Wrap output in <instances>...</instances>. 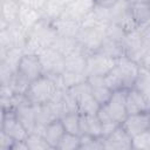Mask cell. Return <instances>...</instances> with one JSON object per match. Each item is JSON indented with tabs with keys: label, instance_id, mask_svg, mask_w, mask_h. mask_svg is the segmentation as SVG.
<instances>
[{
	"label": "cell",
	"instance_id": "cell-1",
	"mask_svg": "<svg viewBox=\"0 0 150 150\" xmlns=\"http://www.w3.org/2000/svg\"><path fill=\"white\" fill-rule=\"evenodd\" d=\"M59 89H61L60 82L55 77L43 74L29 84L25 95L33 105H41L48 103Z\"/></svg>",
	"mask_w": 150,
	"mask_h": 150
},
{
	"label": "cell",
	"instance_id": "cell-2",
	"mask_svg": "<svg viewBox=\"0 0 150 150\" xmlns=\"http://www.w3.org/2000/svg\"><path fill=\"white\" fill-rule=\"evenodd\" d=\"M128 89H121L112 93L110 100L100 107L97 116L101 122L114 121L118 124H122L128 116L125 107V94Z\"/></svg>",
	"mask_w": 150,
	"mask_h": 150
},
{
	"label": "cell",
	"instance_id": "cell-3",
	"mask_svg": "<svg viewBox=\"0 0 150 150\" xmlns=\"http://www.w3.org/2000/svg\"><path fill=\"white\" fill-rule=\"evenodd\" d=\"M67 89L75 97L77 103V111L80 114H91V115L97 114L101 105L93 96L90 86L87 82V80Z\"/></svg>",
	"mask_w": 150,
	"mask_h": 150
},
{
	"label": "cell",
	"instance_id": "cell-4",
	"mask_svg": "<svg viewBox=\"0 0 150 150\" xmlns=\"http://www.w3.org/2000/svg\"><path fill=\"white\" fill-rule=\"evenodd\" d=\"M15 70L20 73L22 76H25L27 80H29L30 82H33L34 80L39 79L45 74L40 55L35 53L22 54L18 60Z\"/></svg>",
	"mask_w": 150,
	"mask_h": 150
},
{
	"label": "cell",
	"instance_id": "cell-5",
	"mask_svg": "<svg viewBox=\"0 0 150 150\" xmlns=\"http://www.w3.org/2000/svg\"><path fill=\"white\" fill-rule=\"evenodd\" d=\"M117 59L109 57L104 54L98 52H94L87 55V63H86V75H97L104 76L110 69L115 67Z\"/></svg>",
	"mask_w": 150,
	"mask_h": 150
},
{
	"label": "cell",
	"instance_id": "cell-6",
	"mask_svg": "<svg viewBox=\"0 0 150 150\" xmlns=\"http://www.w3.org/2000/svg\"><path fill=\"white\" fill-rule=\"evenodd\" d=\"M1 131L6 132L14 141H26L29 132L16 117L14 110H2Z\"/></svg>",
	"mask_w": 150,
	"mask_h": 150
},
{
	"label": "cell",
	"instance_id": "cell-7",
	"mask_svg": "<svg viewBox=\"0 0 150 150\" xmlns=\"http://www.w3.org/2000/svg\"><path fill=\"white\" fill-rule=\"evenodd\" d=\"M103 148L112 150H128L132 149V138L120 124L112 132L103 137Z\"/></svg>",
	"mask_w": 150,
	"mask_h": 150
},
{
	"label": "cell",
	"instance_id": "cell-8",
	"mask_svg": "<svg viewBox=\"0 0 150 150\" xmlns=\"http://www.w3.org/2000/svg\"><path fill=\"white\" fill-rule=\"evenodd\" d=\"M122 127L131 136V138L141 135L150 128V111L128 115L127 118L123 121Z\"/></svg>",
	"mask_w": 150,
	"mask_h": 150
},
{
	"label": "cell",
	"instance_id": "cell-9",
	"mask_svg": "<svg viewBox=\"0 0 150 150\" xmlns=\"http://www.w3.org/2000/svg\"><path fill=\"white\" fill-rule=\"evenodd\" d=\"M87 82L90 86L93 96L100 103V105L105 104L110 100V97H111L114 91L105 84L103 76L89 75V76H87Z\"/></svg>",
	"mask_w": 150,
	"mask_h": 150
},
{
	"label": "cell",
	"instance_id": "cell-10",
	"mask_svg": "<svg viewBox=\"0 0 150 150\" xmlns=\"http://www.w3.org/2000/svg\"><path fill=\"white\" fill-rule=\"evenodd\" d=\"M125 107L128 115L131 114H138L143 111H149L148 103L144 98V96L138 91L136 88H130L127 90L125 94Z\"/></svg>",
	"mask_w": 150,
	"mask_h": 150
},
{
	"label": "cell",
	"instance_id": "cell-11",
	"mask_svg": "<svg viewBox=\"0 0 150 150\" xmlns=\"http://www.w3.org/2000/svg\"><path fill=\"white\" fill-rule=\"evenodd\" d=\"M80 132L95 137L102 136V124L97 114H80Z\"/></svg>",
	"mask_w": 150,
	"mask_h": 150
},
{
	"label": "cell",
	"instance_id": "cell-12",
	"mask_svg": "<svg viewBox=\"0 0 150 150\" xmlns=\"http://www.w3.org/2000/svg\"><path fill=\"white\" fill-rule=\"evenodd\" d=\"M15 115L16 117L20 120V122L25 125V128L28 130V132H33L34 128H35V108L34 105L28 101L25 103H21L20 105H18L15 109Z\"/></svg>",
	"mask_w": 150,
	"mask_h": 150
},
{
	"label": "cell",
	"instance_id": "cell-13",
	"mask_svg": "<svg viewBox=\"0 0 150 150\" xmlns=\"http://www.w3.org/2000/svg\"><path fill=\"white\" fill-rule=\"evenodd\" d=\"M64 134H66V130L63 128L61 118H56L46 125L43 131V137L53 149H56Z\"/></svg>",
	"mask_w": 150,
	"mask_h": 150
},
{
	"label": "cell",
	"instance_id": "cell-14",
	"mask_svg": "<svg viewBox=\"0 0 150 150\" xmlns=\"http://www.w3.org/2000/svg\"><path fill=\"white\" fill-rule=\"evenodd\" d=\"M134 88L141 91V94L144 96L150 111V71L148 70V68L139 67L138 75L134 83Z\"/></svg>",
	"mask_w": 150,
	"mask_h": 150
},
{
	"label": "cell",
	"instance_id": "cell-15",
	"mask_svg": "<svg viewBox=\"0 0 150 150\" xmlns=\"http://www.w3.org/2000/svg\"><path fill=\"white\" fill-rule=\"evenodd\" d=\"M130 14L135 23L142 26L150 20V2H141V4H130L129 6Z\"/></svg>",
	"mask_w": 150,
	"mask_h": 150
},
{
	"label": "cell",
	"instance_id": "cell-16",
	"mask_svg": "<svg viewBox=\"0 0 150 150\" xmlns=\"http://www.w3.org/2000/svg\"><path fill=\"white\" fill-rule=\"evenodd\" d=\"M61 122L63 124V128L66 132L81 135L80 132V112H67L61 117Z\"/></svg>",
	"mask_w": 150,
	"mask_h": 150
},
{
	"label": "cell",
	"instance_id": "cell-17",
	"mask_svg": "<svg viewBox=\"0 0 150 150\" xmlns=\"http://www.w3.org/2000/svg\"><path fill=\"white\" fill-rule=\"evenodd\" d=\"M80 144H81V135L66 132L63 135V137L61 138L56 149H59V150H76V149H80Z\"/></svg>",
	"mask_w": 150,
	"mask_h": 150
},
{
	"label": "cell",
	"instance_id": "cell-18",
	"mask_svg": "<svg viewBox=\"0 0 150 150\" xmlns=\"http://www.w3.org/2000/svg\"><path fill=\"white\" fill-rule=\"evenodd\" d=\"M26 143L28 145L29 150H45V149H53L48 142L46 141V138L43 137V135L36 134V132H30L28 135V137L26 138Z\"/></svg>",
	"mask_w": 150,
	"mask_h": 150
},
{
	"label": "cell",
	"instance_id": "cell-19",
	"mask_svg": "<svg viewBox=\"0 0 150 150\" xmlns=\"http://www.w3.org/2000/svg\"><path fill=\"white\" fill-rule=\"evenodd\" d=\"M80 149L84 150H97V149H104L103 148V137L98 136H90V135H81V144Z\"/></svg>",
	"mask_w": 150,
	"mask_h": 150
},
{
	"label": "cell",
	"instance_id": "cell-20",
	"mask_svg": "<svg viewBox=\"0 0 150 150\" xmlns=\"http://www.w3.org/2000/svg\"><path fill=\"white\" fill-rule=\"evenodd\" d=\"M132 148L150 150V128L144 132H142L141 135L132 138Z\"/></svg>",
	"mask_w": 150,
	"mask_h": 150
},
{
	"label": "cell",
	"instance_id": "cell-21",
	"mask_svg": "<svg viewBox=\"0 0 150 150\" xmlns=\"http://www.w3.org/2000/svg\"><path fill=\"white\" fill-rule=\"evenodd\" d=\"M102 124V137L108 136L110 132H112L120 124L114 122V121H105V122H101Z\"/></svg>",
	"mask_w": 150,
	"mask_h": 150
},
{
	"label": "cell",
	"instance_id": "cell-22",
	"mask_svg": "<svg viewBox=\"0 0 150 150\" xmlns=\"http://www.w3.org/2000/svg\"><path fill=\"white\" fill-rule=\"evenodd\" d=\"M14 139L8 136L6 132L1 131V136H0V148L1 149H12L14 145Z\"/></svg>",
	"mask_w": 150,
	"mask_h": 150
},
{
	"label": "cell",
	"instance_id": "cell-23",
	"mask_svg": "<svg viewBox=\"0 0 150 150\" xmlns=\"http://www.w3.org/2000/svg\"><path fill=\"white\" fill-rule=\"evenodd\" d=\"M120 0H93L94 5L97 6V7H101V8H104V9H110L112 8L114 6H116L118 4Z\"/></svg>",
	"mask_w": 150,
	"mask_h": 150
},
{
	"label": "cell",
	"instance_id": "cell-24",
	"mask_svg": "<svg viewBox=\"0 0 150 150\" xmlns=\"http://www.w3.org/2000/svg\"><path fill=\"white\" fill-rule=\"evenodd\" d=\"M47 1L48 0H28V4L27 5L32 6L35 9H41V8H45Z\"/></svg>",
	"mask_w": 150,
	"mask_h": 150
},
{
	"label": "cell",
	"instance_id": "cell-25",
	"mask_svg": "<svg viewBox=\"0 0 150 150\" xmlns=\"http://www.w3.org/2000/svg\"><path fill=\"white\" fill-rule=\"evenodd\" d=\"M129 4H141V2H150V0H127Z\"/></svg>",
	"mask_w": 150,
	"mask_h": 150
},
{
	"label": "cell",
	"instance_id": "cell-26",
	"mask_svg": "<svg viewBox=\"0 0 150 150\" xmlns=\"http://www.w3.org/2000/svg\"><path fill=\"white\" fill-rule=\"evenodd\" d=\"M146 68H148V70H149V71H150V66H149V67H146Z\"/></svg>",
	"mask_w": 150,
	"mask_h": 150
}]
</instances>
